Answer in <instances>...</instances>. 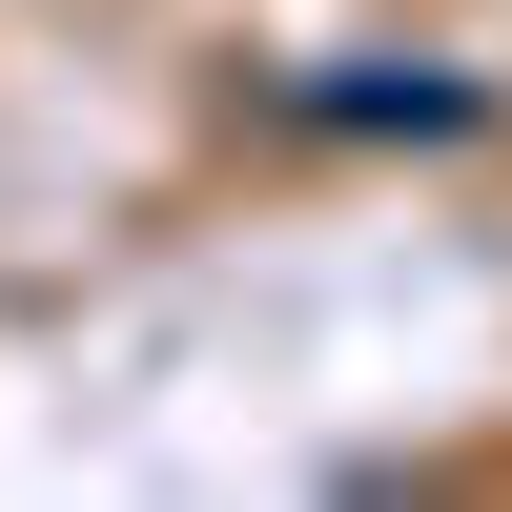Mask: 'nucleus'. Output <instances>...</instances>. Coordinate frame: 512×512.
Returning <instances> with one entry per match:
<instances>
[{"mask_svg":"<svg viewBox=\"0 0 512 512\" xmlns=\"http://www.w3.org/2000/svg\"><path fill=\"white\" fill-rule=\"evenodd\" d=\"M287 123H349V144H390V123H410V144H451V123H492V82L472 62H328V82H287Z\"/></svg>","mask_w":512,"mask_h":512,"instance_id":"obj_1","label":"nucleus"}]
</instances>
